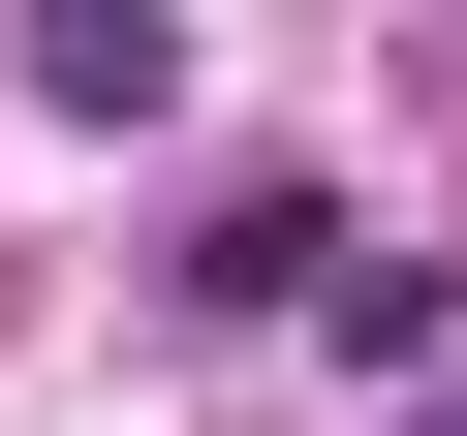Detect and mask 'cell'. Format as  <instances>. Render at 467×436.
I'll return each instance as SVG.
<instances>
[{"label": "cell", "instance_id": "obj_1", "mask_svg": "<svg viewBox=\"0 0 467 436\" xmlns=\"http://www.w3.org/2000/svg\"><path fill=\"white\" fill-rule=\"evenodd\" d=\"M187 312H343V187H218L187 218Z\"/></svg>", "mask_w": 467, "mask_h": 436}, {"label": "cell", "instance_id": "obj_2", "mask_svg": "<svg viewBox=\"0 0 467 436\" xmlns=\"http://www.w3.org/2000/svg\"><path fill=\"white\" fill-rule=\"evenodd\" d=\"M32 94H63V125H156L187 32H156V0H32Z\"/></svg>", "mask_w": 467, "mask_h": 436}]
</instances>
